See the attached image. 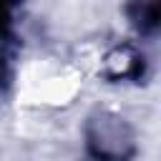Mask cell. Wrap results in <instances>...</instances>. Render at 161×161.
I'll list each match as a JSON object with an SVG mask.
<instances>
[{
	"instance_id": "3957f363",
	"label": "cell",
	"mask_w": 161,
	"mask_h": 161,
	"mask_svg": "<svg viewBox=\"0 0 161 161\" xmlns=\"http://www.w3.org/2000/svg\"><path fill=\"white\" fill-rule=\"evenodd\" d=\"M128 18L136 25V30L148 33L158 23V3L156 0H131L128 5Z\"/></svg>"
},
{
	"instance_id": "7a4b0ae2",
	"label": "cell",
	"mask_w": 161,
	"mask_h": 161,
	"mask_svg": "<svg viewBox=\"0 0 161 161\" xmlns=\"http://www.w3.org/2000/svg\"><path fill=\"white\" fill-rule=\"evenodd\" d=\"M141 68H143V58L138 50L123 45V48H116L108 58H106V73L111 78H138L141 75Z\"/></svg>"
},
{
	"instance_id": "277c9868",
	"label": "cell",
	"mask_w": 161,
	"mask_h": 161,
	"mask_svg": "<svg viewBox=\"0 0 161 161\" xmlns=\"http://www.w3.org/2000/svg\"><path fill=\"white\" fill-rule=\"evenodd\" d=\"M10 5H13V0H0V30L8 25V18H10Z\"/></svg>"
},
{
	"instance_id": "6da1fadb",
	"label": "cell",
	"mask_w": 161,
	"mask_h": 161,
	"mask_svg": "<svg viewBox=\"0 0 161 161\" xmlns=\"http://www.w3.org/2000/svg\"><path fill=\"white\" fill-rule=\"evenodd\" d=\"M88 148L98 161H126L136 151L131 126L113 113H98L88 123Z\"/></svg>"
}]
</instances>
